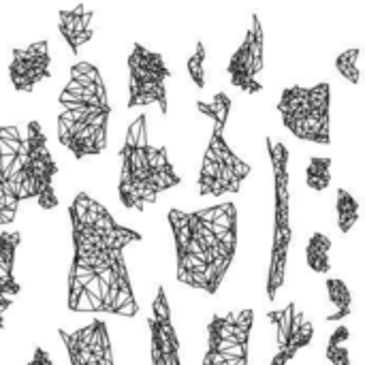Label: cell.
Instances as JSON below:
<instances>
[{"mask_svg":"<svg viewBox=\"0 0 365 365\" xmlns=\"http://www.w3.org/2000/svg\"><path fill=\"white\" fill-rule=\"evenodd\" d=\"M359 218V203L357 199L346 192L344 188L338 190V220H340V231L349 233L353 229V225Z\"/></svg>","mask_w":365,"mask_h":365,"instance_id":"cell-5","label":"cell"},{"mask_svg":"<svg viewBox=\"0 0 365 365\" xmlns=\"http://www.w3.org/2000/svg\"><path fill=\"white\" fill-rule=\"evenodd\" d=\"M218 184L222 186V190L225 192H240V186H242V182L235 178V173L227 167V165H222V163H218Z\"/></svg>","mask_w":365,"mask_h":365,"instance_id":"cell-13","label":"cell"},{"mask_svg":"<svg viewBox=\"0 0 365 365\" xmlns=\"http://www.w3.org/2000/svg\"><path fill=\"white\" fill-rule=\"evenodd\" d=\"M267 150H269V158H272V167H274V186H276V229H287L291 227L289 222V150L284 143H274L269 137L265 139Z\"/></svg>","mask_w":365,"mask_h":365,"instance_id":"cell-1","label":"cell"},{"mask_svg":"<svg viewBox=\"0 0 365 365\" xmlns=\"http://www.w3.org/2000/svg\"><path fill=\"white\" fill-rule=\"evenodd\" d=\"M210 107H212V111H214V128L225 130V124H227V118H229V111H231V98H229V94L218 92V94L212 98Z\"/></svg>","mask_w":365,"mask_h":365,"instance_id":"cell-11","label":"cell"},{"mask_svg":"<svg viewBox=\"0 0 365 365\" xmlns=\"http://www.w3.org/2000/svg\"><path fill=\"white\" fill-rule=\"evenodd\" d=\"M327 359L334 365H351V355L346 346H327Z\"/></svg>","mask_w":365,"mask_h":365,"instance_id":"cell-14","label":"cell"},{"mask_svg":"<svg viewBox=\"0 0 365 365\" xmlns=\"http://www.w3.org/2000/svg\"><path fill=\"white\" fill-rule=\"evenodd\" d=\"M293 314H295V304H289L282 310H274L267 314V319L276 325L278 329V349H284L289 338H291V325H293Z\"/></svg>","mask_w":365,"mask_h":365,"instance_id":"cell-7","label":"cell"},{"mask_svg":"<svg viewBox=\"0 0 365 365\" xmlns=\"http://www.w3.org/2000/svg\"><path fill=\"white\" fill-rule=\"evenodd\" d=\"M28 365H51V359H49L47 351H43L41 346H36L34 349V357H32V361Z\"/></svg>","mask_w":365,"mask_h":365,"instance_id":"cell-20","label":"cell"},{"mask_svg":"<svg viewBox=\"0 0 365 365\" xmlns=\"http://www.w3.org/2000/svg\"><path fill=\"white\" fill-rule=\"evenodd\" d=\"M169 222H171V229H173V231L186 229V227L190 225V214L180 212V210H171V212H169Z\"/></svg>","mask_w":365,"mask_h":365,"instance_id":"cell-15","label":"cell"},{"mask_svg":"<svg viewBox=\"0 0 365 365\" xmlns=\"http://www.w3.org/2000/svg\"><path fill=\"white\" fill-rule=\"evenodd\" d=\"M17 126H0V141H21Z\"/></svg>","mask_w":365,"mask_h":365,"instance_id":"cell-19","label":"cell"},{"mask_svg":"<svg viewBox=\"0 0 365 365\" xmlns=\"http://www.w3.org/2000/svg\"><path fill=\"white\" fill-rule=\"evenodd\" d=\"M197 109H199L201 113H205V115H210V118L214 120V111H212L210 103H205V101H197Z\"/></svg>","mask_w":365,"mask_h":365,"instance_id":"cell-21","label":"cell"},{"mask_svg":"<svg viewBox=\"0 0 365 365\" xmlns=\"http://www.w3.org/2000/svg\"><path fill=\"white\" fill-rule=\"evenodd\" d=\"M349 338H351V331H349L344 325H340V327L331 334L327 346H342V342H349Z\"/></svg>","mask_w":365,"mask_h":365,"instance_id":"cell-18","label":"cell"},{"mask_svg":"<svg viewBox=\"0 0 365 365\" xmlns=\"http://www.w3.org/2000/svg\"><path fill=\"white\" fill-rule=\"evenodd\" d=\"M92 11H86L83 4H77L71 11H60L58 13V24H60V32L66 38L68 47L73 51H77L83 43H88L92 38Z\"/></svg>","mask_w":365,"mask_h":365,"instance_id":"cell-2","label":"cell"},{"mask_svg":"<svg viewBox=\"0 0 365 365\" xmlns=\"http://www.w3.org/2000/svg\"><path fill=\"white\" fill-rule=\"evenodd\" d=\"M306 182L314 190H325L331 182V158L312 156L306 169Z\"/></svg>","mask_w":365,"mask_h":365,"instance_id":"cell-4","label":"cell"},{"mask_svg":"<svg viewBox=\"0 0 365 365\" xmlns=\"http://www.w3.org/2000/svg\"><path fill=\"white\" fill-rule=\"evenodd\" d=\"M359 51L361 49H346V51H342L340 56H338V60H336V66H338V71L351 81V83H357L359 81V66H357V60H359Z\"/></svg>","mask_w":365,"mask_h":365,"instance_id":"cell-8","label":"cell"},{"mask_svg":"<svg viewBox=\"0 0 365 365\" xmlns=\"http://www.w3.org/2000/svg\"><path fill=\"white\" fill-rule=\"evenodd\" d=\"M327 293H329V302L338 308V310H351V291L344 284V280L338 278H329L327 280Z\"/></svg>","mask_w":365,"mask_h":365,"instance_id":"cell-9","label":"cell"},{"mask_svg":"<svg viewBox=\"0 0 365 365\" xmlns=\"http://www.w3.org/2000/svg\"><path fill=\"white\" fill-rule=\"evenodd\" d=\"M17 197L4 192V178L0 175V225H9L15 218L17 212Z\"/></svg>","mask_w":365,"mask_h":365,"instance_id":"cell-12","label":"cell"},{"mask_svg":"<svg viewBox=\"0 0 365 365\" xmlns=\"http://www.w3.org/2000/svg\"><path fill=\"white\" fill-rule=\"evenodd\" d=\"M203 62H205V45L199 41L197 43V51L188 58V73L195 81L197 88H205V71H203Z\"/></svg>","mask_w":365,"mask_h":365,"instance_id":"cell-10","label":"cell"},{"mask_svg":"<svg viewBox=\"0 0 365 365\" xmlns=\"http://www.w3.org/2000/svg\"><path fill=\"white\" fill-rule=\"evenodd\" d=\"M263 45H265V36H263V26L259 15H252V28H250V60H252V73L255 77L263 71Z\"/></svg>","mask_w":365,"mask_h":365,"instance_id":"cell-6","label":"cell"},{"mask_svg":"<svg viewBox=\"0 0 365 365\" xmlns=\"http://www.w3.org/2000/svg\"><path fill=\"white\" fill-rule=\"evenodd\" d=\"M329 250H331V240L325 237L323 233H314L308 242L306 248V259L308 267L314 269L317 274H327L329 272Z\"/></svg>","mask_w":365,"mask_h":365,"instance_id":"cell-3","label":"cell"},{"mask_svg":"<svg viewBox=\"0 0 365 365\" xmlns=\"http://www.w3.org/2000/svg\"><path fill=\"white\" fill-rule=\"evenodd\" d=\"M351 314V310H336V312H331L329 317H327V321H342L344 317H349Z\"/></svg>","mask_w":365,"mask_h":365,"instance_id":"cell-22","label":"cell"},{"mask_svg":"<svg viewBox=\"0 0 365 365\" xmlns=\"http://www.w3.org/2000/svg\"><path fill=\"white\" fill-rule=\"evenodd\" d=\"M36 199H38V205H41L43 210H53V207L58 205V197H56L53 188H49V190H45V192H41Z\"/></svg>","mask_w":365,"mask_h":365,"instance_id":"cell-17","label":"cell"},{"mask_svg":"<svg viewBox=\"0 0 365 365\" xmlns=\"http://www.w3.org/2000/svg\"><path fill=\"white\" fill-rule=\"evenodd\" d=\"M24 51H26V58H28V60H34V58L47 56V53H49V51H47V41H36V43L28 45Z\"/></svg>","mask_w":365,"mask_h":365,"instance_id":"cell-16","label":"cell"}]
</instances>
